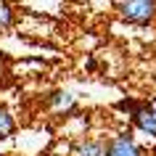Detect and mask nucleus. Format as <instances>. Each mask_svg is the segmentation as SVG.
I'll return each mask as SVG.
<instances>
[{
  "label": "nucleus",
  "mask_w": 156,
  "mask_h": 156,
  "mask_svg": "<svg viewBox=\"0 0 156 156\" xmlns=\"http://www.w3.org/2000/svg\"><path fill=\"white\" fill-rule=\"evenodd\" d=\"M116 8L127 21H135V24H146L151 21L156 13V5L148 3V0H130V3H116Z\"/></svg>",
  "instance_id": "1"
},
{
  "label": "nucleus",
  "mask_w": 156,
  "mask_h": 156,
  "mask_svg": "<svg viewBox=\"0 0 156 156\" xmlns=\"http://www.w3.org/2000/svg\"><path fill=\"white\" fill-rule=\"evenodd\" d=\"M106 156H143V154H140L138 143H135L130 135H116V138L108 140Z\"/></svg>",
  "instance_id": "2"
},
{
  "label": "nucleus",
  "mask_w": 156,
  "mask_h": 156,
  "mask_svg": "<svg viewBox=\"0 0 156 156\" xmlns=\"http://www.w3.org/2000/svg\"><path fill=\"white\" fill-rule=\"evenodd\" d=\"M135 124H138L140 130H146V132H151L156 138V108H151V106H140V108H135Z\"/></svg>",
  "instance_id": "3"
},
{
  "label": "nucleus",
  "mask_w": 156,
  "mask_h": 156,
  "mask_svg": "<svg viewBox=\"0 0 156 156\" xmlns=\"http://www.w3.org/2000/svg\"><path fill=\"white\" fill-rule=\"evenodd\" d=\"M80 156H106V151L98 140H85L80 146Z\"/></svg>",
  "instance_id": "4"
},
{
  "label": "nucleus",
  "mask_w": 156,
  "mask_h": 156,
  "mask_svg": "<svg viewBox=\"0 0 156 156\" xmlns=\"http://www.w3.org/2000/svg\"><path fill=\"white\" fill-rule=\"evenodd\" d=\"M11 130H13V119L8 116V111L0 108V135H8Z\"/></svg>",
  "instance_id": "5"
},
{
  "label": "nucleus",
  "mask_w": 156,
  "mask_h": 156,
  "mask_svg": "<svg viewBox=\"0 0 156 156\" xmlns=\"http://www.w3.org/2000/svg\"><path fill=\"white\" fill-rule=\"evenodd\" d=\"M11 19H13V11H11V5L0 3V29H5V27L11 24Z\"/></svg>",
  "instance_id": "6"
}]
</instances>
